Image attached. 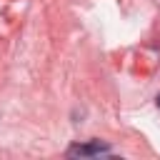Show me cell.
<instances>
[{"instance_id": "cell-1", "label": "cell", "mask_w": 160, "mask_h": 160, "mask_svg": "<svg viewBox=\"0 0 160 160\" xmlns=\"http://www.w3.org/2000/svg\"><path fill=\"white\" fill-rule=\"evenodd\" d=\"M100 152H110V145L108 142H100V140H92L88 145H72L68 150L70 158H88V155H100Z\"/></svg>"}, {"instance_id": "cell-2", "label": "cell", "mask_w": 160, "mask_h": 160, "mask_svg": "<svg viewBox=\"0 0 160 160\" xmlns=\"http://www.w3.org/2000/svg\"><path fill=\"white\" fill-rule=\"evenodd\" d=\"M158 108H160V95H158Z\"/></svg>"}]
</instances>
